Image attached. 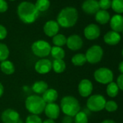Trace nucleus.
<instances>
[{"mask_svg":"<svg viewBox=\"0 0 123 123\" xmlns=\"http://www.w3.org/2000/svg\"><path fill=\"white\" fill-rule=\"evenodd\" d=\"M18 15L23 23L31 24L38 18L39 12L34 4L29 2H23L18 7Z\"/></svg>","mask_w":123,"mask_h":123,"instance_id":"nucleus-1","label":"nucleus"},{"mask_svg":"<svg viewBox=\"0 0 123 123\" xmlns=\"http://www.w3.org/2000/svg\"><path fill=\"white\" fill-rule=\"evenodd\" d=\"M78 18V13L74 7H66L62 9L57 16V23L63 28H71L74 26Z\"/></svg>","mask_w":123,"mask_h":123,"instance_id":"nucleus-2","label":"nucleus"},{"mask_svg":"<svg viewBox=\"0 0 123 123\" xmlns=\"http://www.w3.org/2000/svg\"><path fill=\"white\" fill-rule=\"evenodd\" d=\"M60 108L65 115L73 117L80 111L79 101L76 98L72 96H67L62 98L60 102Z\"/></svg>","mask_w":123,"mask_h":123,"instance_id":"nucleus-3","label":"nucleus"},{"mask_svg":"<svg viewBox=\"0 0 123 123\" xmlns=\"http://www.w3.org/2000/svg\"><path fill=\"white\" fill-rule=\"evenodd\" d=\"M46 104L42 97L38 95L29 96L25 100V108L32 114L38 115L44 111Z\"/></svg>","mask_w":123,"mask_h":123,"instance_id":"nucleus-4","label":"nucleus"},{"mask_svg":"<svg viewBox=\"0 0 123 123\" xmlns=\"http://www.w3.org/2000/svg\"><path fill=\"white\" fill-rule=\"evenodd\" d=\"M106 101L105 98L100 94L91 96L86 102V106L88 110L93 112H98L104 109Z\"/></svg>","mask_w":123,"mask_h":123,"instance_id":"nucleus-5","label":"nucleus"},{"mask_svg":"<svg viewBox=\"0 0 123 123\" xmlns=\"http://www.w3.org/2000/svg\"><path fill=\"white\" fill-rule=\"evenodd\" d=\"M31 49L34 55L43 58L47 56L50 54L51 46L47 41L43 40H38L32 44Z\"/></svg>","mask_w":123,"mask_h":123,"instance_id":"nucleus-6","label":"nucleus"},{"mask_svg":"<svg viewBox=\"0 0 123 123\" xmlns=\"http://www.w3.org/2000/svg\"><path fill=\"white\" fill-rule=\"evenodd\" d=\"M93 76L98 83L104 85H108L113 82L114 79V74L112 71L106 68H100L97 69L94 72Z\"/></svg>","mask_w":123,"mask_h":123,"instance_id":"nucleus-7","label":"nucleus"},{"mask_svg":"<svg viewBox=\"0 0 123 123\" xmlns=\"http://www.w3.org/2000/svg\"><path fill=\"white\" fill-rule=\"evenodd\" d=\"M104 55L103 49L98 45H93L90 47L85 54L86 60L90 64H96L101 60Z\"/></svg>","mask_w":123,"mask_h":123,"instance_id":"nucleus-8","label":"nucleus"},{"mask_svg":"<svg viewBox=\"0 0 123 123\" xmlns=\"http://www.w3.org/2000/svg\"><path fill=\"white\" fill-rule=\"evenodd\" d=\"M1 119L3 123H18L20 120V114L12 109H7L2 113Z\"/></svg>","mask_w":123,"mask_h":123,"instance_id":"nucleus-9","label":"nucleus"},{"mask_svg":"<svg viewBox=\"0 0 123 123\" xmlns=\"http://www.w3.org/2000/svg\"><path fill=\"white\" fill-rule=\"evenodd\" d=\"M52 69V62L47 59H41L36 62L35 65V70L39 74L49 73Z\"/></svg>","mask_w":123,"mask_h":123,"instance_id":"nucleus-10","label":"nucleus"},{"mask_svg":"<svg viewBox=\"0 0 123 123\" xmlns=\"http://www.w3.org/2000/svg\"><path fill=\"white\" fill-rule=\"evenodd\" d=\"M93 86L91 80L88 79L82 80L78 85V92L82 97L89 96L93 91Z\"/></svg>","mask_w":123,"mask_h":123,"instance_id":"nucleus-11","label":"nucleus"},{"mask_svg":"<svg viewBox=\"0 0 123 123\" xmlns=\"http://www.w3.org/2000/svg\"><path fill=\"white\" fill-rule=\"evenodd\" d=\"M100 28L96 24H90L84 29V36L88 40H95L100 36Z\"/></svg>","mask_w":123,"mask_h":123,"instance_id":"nucleus-12","label":"nucleus"},{"mask_svg":"<svg viewBox=\"0 0 123 123\" xmlns=\"http://www.w3.org/2000/svg\"><path fill=\"white\" fill-rule=\"evenodd\" d=\"M68 49L72 51H77L82 48L83 41L81 37L78 35H72L67 38L66 43Z\"/></svg>","mask_w":123,"mask_h":123,"instance_id":"nucleus-13","label":"nucleus"},{"mask_svg":"<svg viewBox=\"0 0 123 123\" xmlns=\"http://www.w3.org/2000/svg\"><path fill=\"white\" fill-rule=\"evenodd\" d=\"M45 114L50 119H56L59 117L60 114V107L55 103L46 104L44 109Z\"/></svg>","mask_w":123,"mask_h":123,"instance_id":"nucleus-14","label":"nucleus"},{"mask_svg":"<svg viewBox=\"0 0 123 123\" xmlns=\"http://www.w3.org/2000/svg\"><path fill=\"white\" fill-rule=\"evenodd\" d=\"M83 10L90 15L96 14L99 10V5L97 0H86L82 5Z\"/></svg>","mask_w":123,"mask_h":123,"instance_id":"nucleus-15","label":"nucleus"},{"mask_svg":"<svg viewBox=\"0 0 123 123\" xmlns=\"http://www.w3.org/2000/svg\"><path fill=\"white\" fill-rule=\"evenodd\" d=\"M59 31V25L56 21L49 20L46 22L43 26V31L45 34L49 37H54Z\"/></svg>","mask_w":123,"mask_h":123,"instance_id":"nucleus-16","label":"nucleus"},{"mask_svg":"<svg viewBox=\"0 0 123 123\" xmlns=\"http://www.w3.org/2000/svg\"><path fill=\"white\" fill-rule=\"evenodd\" d=\"M110 27L113 31L120 33L123 31V16L119 14L114 15L109 20Z\"/></svg>","mask_w":123,"mask_h":123,"instance_id":"nucleus-17","label":"nucleus"},{"mask_svg":"<svg viewBox=\"0 0 123 123\" xmlns=\"http://www.w3.org/2000/svg\"><path fill=\"white\" fill-rule=\"evenodd\" d=\"M104 42L110 46H115L118 44L121 41V36L119 33L113 31H108L104 36Z\"/></svg>","mask_w":123,"mask_h":123,"instance_id":"nucleus-18","label":"nucleus"},{"mask_svg":"<svg viewBox=\"0 0 123 123\" xmlns=\"http://www.w3.org/2000/svg\"><path fill=\"white\" fill-rule=\"evenodd\" d=\"M58 98V93L55 89L48 88L43 94L42 98L46 102V104L54 103Z\"/></svg>","mask_w":123,"mask_h":123,"instance_id":"nucleus-19","label":"nucleus"},{"mask_svg":"<svg viewBox=\"0 0 123 123\" xmlns=\"http://www.w3.org/2000/svg\"><path fill=\"white\" fill-rule=\"evenodd\" d=\"M95 19L97 23L101 25L106 24L110 20V15L106 10H99L95 15Z\"/></svg>","mask_w":123,"mask_h":123,"instance_id":"nucleus-20","label":"nucleus"},{"mask_svg":"<svg viewBox=\"0 0 123 123\" xmlns=\"http://www.w3.org/2000/svg\"><path fill=\"white\" fill-rule=\"evenodd\" d=\"M48 84L43 81V80H39V81H36L33 83V86H32V90L34 93H36V94H43L47 89H48Z\"/></svg>","mask_w":123,"mask_h":123,"instance_id":"nucleus-21","label":"nucleus"},{"mask_svg":"<svg viewBox=\"0 0 123 123\" xmlns=\"http://www.w3.org/2000/svg\"><path fill=\"white\" fill-rule=\"evenodd\" d=\"M0 69L2 72L6 75H12L15 73V66L11 61L5 60L1 62Z\"/></svg>","mask_w":123,"mask_h":123,"instance_id":"nucleus-22","label":"nucleus"},{"mask_svg":"<svg viewBox=\"0 0 123 123\" xmlns=\"http://www.w3.org/2000/svg\"><path fill=\"white\" fill-rule=\"evenodd\" d=\"M52 68L55 73H62L66 69V64L63 59H54L52 63Z\"/></svg>","mask_w":123,"mask_h":123,"instance_id":"nucleus-23","label":"nucleus"},{"mask_svg":"<svg viewBox=\"0 0 123 123\" xmlns=\"http://www.w3.org/2000/svg\"><path fill=\"white\" fill-rule=\"evenodd\" d=\"M50 54H51L52 57L54 58L55 59H63L64 57L65 56V50L62 47L55 46L51 47Z\"/></svg>","mask_w":123,"mask_h":123,"instance_id":"nucleus-24","label":"nucleus"},{"mask_svg":"<svg viewBox=\"0 0 123 123\" xmlns=\"http://www.w3.org/2000/svg\"><path fill=\"white\" fill-rule=\"evenodd\" d=\"M119 88L117 85L116 83L114 82H111L110 83H109L107 85V87H106V93L107 95L111 97V98H114L116 97L118 93H119Z\"/></svg>","mask_w":123,"mask_h":123,"instance_id":"nucleus-25","label":"nucleus"},{"mask_svg":"<svg viewBox=\"0 0 123 123\" xmlns=\"http://www.w3.org/2000/svg\"><path fill=\"white\" fill-rule=\"evenodd\" d=\"M87 62L85 54H77L72 57V62L75 66H83Z\"/></svg>","mask_w":123,"mask_h":123,"instance_id":"nucleus-26","label":"nucleus"},{"mask_svg":"<svg viewBox=\"0 0 123 123\" xmlns=\"http://www.w3.org/2000/svg\"><path fill=\"white\" fill-rule=\"evenodd\" d=\"M52 42L55 46H63L67 43V38L62 34H56L52 38Z\"/></svg>","mask_w":123,"mask_h":123,"instance_id":"nucleus-27","label":"nucleus"},{"mask_svg":"<svg viewBox=\"0 0 123 123\" xmlns=\"http://www.w3.org/2000/svg\"><path fill=\"white\" fill-rule=\"evenodd\" d=\"M35 6L38 12H44L49 9L50 2L49 0H37Z\"/></svg>","mask_w":123,"mask_h":123,"instance_id":"nucleus-28","label":"nucleus"},{"mask_svg":"<svg viewBox=\"0 0 123 123\" xmlns=\"http://www.w3.org/2000/svg\"><path fill=\"white\" fill-rule=\"evenodd\" d=\"M111 7L117 14L123 13V0H112Z\"/></svg>","mask_w":123,"mask_h":123,"instance_id":"nucleus-29","label":"nucleus"},{"mask_svg":"<svg viewBox=\"0 0 123 123\" xmlns=\"http://www.w3.org/2000/svg\"><path fill=\"white\" fill-rule=\"evenodd\" d=\"M10 55V50L5 43H0V62L7 60Z\"/></svg>","mask_w":123,"mask_h":123,"instance_id":"nucleus-30","label":"nucleus"},{"mask_svg":"<svg viewBox=\"0 0 123 123\" xmlns=\"http://www.w3.org/2000/svg\"><path fill=\"white\" fill-rule=\"evenodd\" d=\"M75 123H88V115L85 111H80L74 118Z\"/></svg>","mask_w":123,"mask_h":123,"instance_id":"nucleus-31","label":"nucleus"},{"mask_svg":"<svg viewBox=\"0 0 123 123\" xmlns=\"http://www.w3.org/2000/svg\"><path fill=\"white\" fill-rule=\"evenodd\" d=\"M104 109L108 111V112H114L117 110L118 109V105L114 101H108L105 104Z\"/></svg>","mask_w":123,"mask_h":123,"instance_id":"nucleus-32","label":"nucleus"},{"mask_svg":"<svg viewBox=\"0 0 123 123\" xmlns=\"http://www.w3.org/2000/svg\"><path fill=\"white\" fill-rule=\"evenodd\" d=\"M42 119L38 116L35 114H31L27 117L25 123H42Z\"/></svg>","mask_w":123,"mask_h":123,"instance_id":"nucleus-33","label":"nucleus"},{"mask_svg":"<svg viewBox=\"0 0 123 123\" xmlns=\"http://www.w3.org/2000/svg\"><path fill=\"white\" fill-rule=\"evenodd\" d=\"M100 9L103 10H106L111 7V0H99L98 2Z\"/></svg>","mask_w":123,"mask_h":123,"instance_id":"nucleus-34","label":"nucleus"},{"mask_svg":"<svg viewBox=\"0 0 123 123\" xmlns=\"http://www.w3.org/2000/svg\"><path fill=\"white\" fill-rule=\"evenodd\" d=\"M7 31L3 25H0V40H3L7 37Z\"/></svg>","mask_w":123,"mask_h":123,"instance_id":"nucleus-35","label":"nucleus"},{"mask_svg":"<svg viewBox=\"0 0 123 123\" xmlns=\"http://www.w3.org/2000/svg\"><path fill=\"white\" fill-rule=\"evenodd\" d=\"M8 5L5 0H0V12H5L7 10Z\"/></svg>","mask_w":123,"mask_h":123,"instance_id":"nucleus-36","label":"nucleus"},{"mask_svg":"<svg viewBox=\"0 0 123 123\" xmlns=\"http://www.w3.org/2000/svg\"><path fill=\"white\" fill-rule=\"evenodd\" d=\"M117 85L121 91H123V74H121L118 76L117 79Z\"/></svg>","mask_w":123,"mask_h":123,"instance_id":"nucleus-37","label":"nucleus"},{"mask_svg":"<svg viewBox=\"0 0 123 123\" xmlns=\"http://www.w3.org/2000/svg\"><path fill=\"white\" fill-rule=\"evenodd\" d=\"M74 122V119L73 117L70 116H65L63 117L62 120V123H73Z\"/></svg>","mask_w":123,"mask_h":123,"instance_id":"nucleus-38","label":"nucleus"},{"mask_svg":"<svg viewBox=\"0 0 123 123\" xmlns=\"http://www.w3.org/2000/svg\"><path fill=\"white\" fill-rule=\"evenodd\" d=\"M118 69H119V71L121 73V74H123V61H122L119 64Z\"/></svg>","mask_w":123,"mask_h":123,"instance_id":"nucleus-39","label":"nucleus"},{"mask_svg":"<svg viewBox=\"0 0 123 123\" xmlns=\"http://www.w3.org/2000/svg\"><path fill=\"white\" fill-rule=\"evenodd\" d=\"M4 93V86L3 85L0 83V97H1Z\"/></svg>","mask_w":123,"mask_h":123,"instance_id":"nucleus-40","label":"nucleus"},{"mask_svg":"<svg viewBox=\"0 0 123 123\" xmlns=\"http://www.w3.org/2000/svg\"><path fill=\"white\" fill-rule=\"evenodd\" d=\"M101 123H116V122L112 119H105Z\"/></svg>","mask_w":123,"mask_h":123,"instance_id":"nucleus-41","label":"nucleus"},{"mask_svg":"<svg viewBox=\"0 0 123 123\" xmlns=\"http://www.w3.org/2000/svg\"><path fill=\"white\" fill-rule=\"evenodd\" d=\"M42 123H56L53 119H46L45 121H43Z\"/></svg>","mask_w":123,"mask_h":123,"instance_id":"nucleus-42","label":"nucleus"},{"mask_svg":"<svg viewBox=\"0 0 123 123\" xmlns=\"http://www.w3.org/2000/svg\"><path fill=\"white\" fill-rule=\"evenodd\" d=\"M18 123H25V122H23L22 120H20H20L18 121Z\"/></svg>","mask_w":123,"mask_h":123,"instance_id":"nucleus-43","label":"nucleus"},{"mask_svg":"<svg viewBox=\"0 0 123 123\" xmlns=\"http://www.w3.org/2000/svg\"><path fill=\"white\" fill-rule=\"evenodd\" d=\"M122 56H123V49H122Z\"/></svg>","mask_w":123,"mask_h":123,"instance_id":"nucleus-44","label":"nucleus"},{"mask_svg":"<svg viewBox=\"0 0 123 123\" xmlns=\"http://www.w3.org/2000/svg\"><path fill=\"white\" fill-rule=\"evenodd\" d=\"M10 1H15V0H10Z\"/></svg>","mask_w":123,"mask_h":123,"instance_id":"nucleus-45","label":"nucleus"},{"mask_svg":"<svg viewBox=\"0 0 123 123\" xmlns=\"http://www.w3.org/2000/svg\"><path fill=\"white\" fill-rule=\"evenodd\" d=\"M122 36H123V31H122Z\"/></svg>","mask_w":123,"mask_h":123,"instance_id":"nucleus-46","label":"nucleus"}]
</instances>
